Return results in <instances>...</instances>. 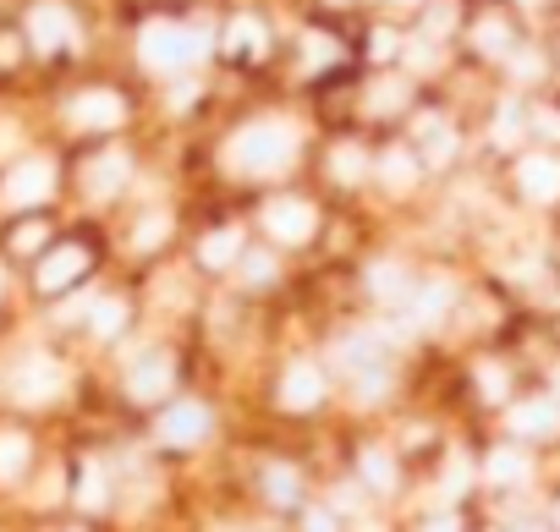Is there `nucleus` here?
<instances>
[{"instance_id": "obj_9", "label": "nucleus", "mask_w": 560, "mask_h": 532, "mask_svg": "<svg viewBox=\"0 0 560 532\" xmlns=\"http://www.w3.org/2000/svg\"><path fill=\"white\" fill-rule=\"evenodd\" d=\"M83 263H89V252L83 247H67V252H56V270H50V263H45V292H56V286H67L72 275H83Z\"/></svg>"}, {"instance_id": "obj_14", "label": "nucleus", "mask_w": 560, "mask_h": 532, "mask_svg": "<svg viewBox=\"0 0 560 532\" xmlns=\"http://www.w3.org/2000/svg\"><path fill=\"white\" fill-rule=\"evenodd\" d=\"M89 181H94V192H116V187L127 181V159H121V154H105L100 170H94Z\"/></svg>"}, {"instance_id": "obj_13", "label": "nucleus", "mask_w": 560, "mask_h": 532, "mask_svg": "<svg viewBox=\"0 0 560 532\" xmlns=\"http://www.w3.org/2000/svg\"><path fill=\"white\" fill-rule=\"evenodd\" d=\"M308 401H319V374L303 363V368H292V379H287V406H308Z\"/></svg>"}, {"instance_id": "obj_23", "label": "nucleus", "mask_w": 560, "mask_h": 532, "mask_svg": "<svg viewBox=\"0 0 560 532\" xmlns=\"http://www.w3.org/2000/svg\"><path fill=\"white\" fill-rule=\"evenodd\" d=\"M374 56L390 61V56H396V34H374Z\"/></svg>"}, {"instance_id": "obj_6", "label": "nucleus", "mask_w": 560, "mask_h": 532, "mask_svg": "<svg viewBox=\"0 0 560 532\" xmlns=\"http://www.w3.org/2000/svg\"><path fill=\"white\" fill-rule=\"evenodd\" d=\"M203 428H209V412H203L198 401H182V406H171V417L160 423L165 445H198V439H203Z\"/></svg>"}, {"instance_id": "obj_18", "label": "nucleus", "mask_w": 560, "mask_h": 532, "mask_svg": "<svg viewBox=\"0 0 560 532\" xmlns=\"http://www.w3.org/2000/svg\"><path fill=\"white\" fill-rule=\"evenodd\" d=\"M165 230H171V220H165V214H149V220L132 230V247H138V252H149V247H160V241H165Z\"/></svg>"}, {"instance_id": "obj_17", "label": "nucleus", "mask_w": 560, "mask_h": 532, "mask_svg": "<svg viewBox=\"0 0 560 532\" xmlns=\"http://www.w3.org/2000/svg\"><path fill=\"white\" fill-rule=\"evenodd\" d=\"M330 165H336V176H341V181H363V170H369L363 149H352V143H347V149H336V159H330Z\"/></svg>"}, {"instance_id": "obj_15", "label": "nucleus", "mask_w": 560, "mask_h": 532, "mask_svg": "<svg viewBox=\"0 0 560 532\" xmlns=\"http://www.w3.org/2000/svg\"><path fill=\"white\" fill-rule=\"evenodd\" d=\"M407 78H385V83H374V110H401L407 105Z\"/></svg>"}, {"instance_id": "obj_5", "label": "nucleus", "mask_w": 560, "mask_h": 532, "mask_svg": "<svg viewBox=\"0 0 560 532\" xmlns=\"http://www.w3.org/2000/svg\"><path fill=\"white\" fill-rule=\"evenodd\" d=\"M264 225H269L280 241H303V236L314 230V209L298 203V198H275V203L264 209Z\"/></svg>"}, {"instance_id": "obj_10", "label": "nucleus", "mask_w": 560, "mask_h": 532, "mask_svg": "<svg viewBox=\"0 0 560 532\" xmlns=\"http://www.w3.org/2000/svg\"><path fill=\"white\" fill-rule=\"evenodd\" d=\"M225 50L258 56V50H264V28H258V17H236V23H231V34H225Z\"/></svg>"}, {"instance_id": "obj_19", "label": "nucleus", "mask_w": 560, "mask_h": 532, "mask_svg": "<svg viewBox=\"0 0 560 532\" xmlns=\"http://www.w3.org/2000/svg\"><path fill=\"white\" fill-rule=\"evenodd\" d=\"M45 236H50V225H45V220H28V225H18V236H12V247H18L23 258H28V252H34V247H39Z\"/></svg>"}, {"instance_id": "obj_12", "label": "nucleus", "mask_w": 560, "mask_h": 532, "mask_svg": "<svg viewBox=\"0 0 560 532\" xmlns=\"http://www.w3.org/2000/svg\"><path fill=\"white\" fill-rule=\"evenodd\" d=\"M236 252H242V236H236V230H214V236L203 241V263H209V270H220V263H236Z\"/></svg>"}, {"instance_id": "obj_4", "label": "nucleus", "mask_w": 560, "mask_h": 532, "mask_svg": "<svg viewBox=\"0 0 560 532\" xmlns=\"http://www.w3.org/2000/svg\"><path fill=\"white\" fill-rule=\"evenodd\" d=\"M28 34H34V45H39V50H67V45L78 39V28H72V12H67V7H34Z\"/></svg>"}, {"instance_id": "obj_21", "label": "nucleus", "mask_w": 560, "mask_h": 532, "mask_svg": "<svg viewBox=\"0 0 560 532\" xmlns=\"http://www.w3.org/2000/svg\"><path fill=\"white\" fill-rule=\"evenodd\" d=\"M303 50H308V67H330V61H336V45H330L325 34H308Z\"/></svg>"}, {"instance_id": "obj_16", "label": "nucleus", "mask_w": 560, "mask_h": 532, "mask_svg": "<svg viewBox=\"0 0 560 532\" xmlns=\"http://www.w3.org/2000/svg\"><path fill=\"white\" fill-rule=\"evenodd\" d=\"M23 466H28V439H23V434H12V445L0 439V472H7V477H18Z\"/></svg>"}, {"instance_id": "obj_11", "label": "nucleus", "mask_w": 560, "mask_h": 532, "mask_svg": "<svg viewBox=\"0 0 560 532\" xmlns=\"http://www.w3.org/2000/svg\"><path fill=\"white\" fill-rule=\"evenodd\" d=\"M380 176H385V187H412V181H418V159L401 154V149H390V154L380 159Z\"/></svg>"}, {"instance_id": "obj_22", "label": "nucleus", "mask_w": 560, "mask_h": 532, "mask_svg": "<svg viewBox=\"0 0 560 532\" xmlns=\"http://www.w3.org/2000/svg\"><path fill=\"white\" fill-rule=\"evenodd\" d=\"M478 45H483V50H500V45H505V28H500V23H483V28H478Z\"/></svg>"}, {"instance_id": "obj_1", "label": "nucleus", "mask_w": 560, "mask_h": 532, "mask_svg": "<svg viewBox=\"0 0 560 532\" xmlns=\"http://www.w3.org/2000/svg\"><path fill=\"white\" fill-rule=\"evenodd\" d=\"M292 154H298V138H292V127H287V121H258V127L236 132V143H231V165H236V170H247V176L280 170Z\"/></svg>"}, {"instance_id": "obj_8", "label": "nucleus", "mask_w": 560, "mask_h": 532, "mask_svg": "<svg viewBox=\"0 0 560 532\" xmlns=\"http://www.w3.org/2000/svg\"><path fill=\"white\" fill-rule=\"evenodd\" d=\"M522 187H527L533 198H555V192H560V165H555V159H527V165H522Z\"/></svg>"}, {"instance_id": "obj_3", "label": "nucleus", "mask_w": 560, "mask_h": 532, "mask_svg": "<svg viewBox=\"0 0 560 532\" xmlns=\"http://www.w3.org/2000/svg\"><path fill=\"white\" fill-rule=\"evenodd\" d=\"M50 187H56V170L45 165V159H23L12 176H7V203H18V209H28V203H39V198H50Z\"/></svg>"}, {"instance_id": "obj_2", "label": "nucleus", "mask_w": 560, "mask_h": 532, "mask_svg": "<svg viewBox=\"0 0 560 532\" xmlns=\"http://www.w3.org/2000/svg\"><path fill=\"white\" fill-rule=\"evenodd\" d=\"M192 50H198V39L182 34L176 23H154V28H143V61H149L154 72H176V67H187Z\"/></svg>"}, {"instance_id": "obj_20", "label": "nucleus", "mask_w": 560, "mask_h": 532, "mask_svg": "<svg viewBox=\"0 0 560 532\" xmlns=\"http://www.w3.org/2000/svg\"><path fill=\"white\" fill-rule=\"evenodd\" d=\"M363 472L374 488H390V456L385 450H363Z\"/></svg>"}, {"instance_id": "obj_7", "label": "nucleus", "mask_w": 560, "mask_h": 532, "mask_svg": "<svg viewBox=\"0 0 560 532\" xmlns=\"http://www.w3.org/2000/svg\"><path fill=\"white\" fill-rule=\"evenodd\" d=\"M121 116H127V105L116 94H78L72 99V121L78 127H116Z\"/></svg>"}]
</instances>
